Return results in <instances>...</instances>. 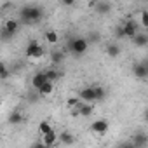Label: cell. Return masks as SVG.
<instances>
[{"mask_svg":"<svg viewBox=\"0 0 148 148\" xmlns=\"http://www.w3.org/2000/svg\"><path fill=\"white\" fill-rule=\"evenodd\" d=\"M21 18L25 19V23H35V21H38L42 18V11L38 7H35V5H30V7L23 9Z\"/></svg>","mask_w":148,"mask_h":148,"instance_id":"6da1fadb","label":"cell"},{"mask_svg":"<svg viewBox=\"0 0 148 148\" xmlns=\"http://www.w3.org/2000/svg\"><path fill=\"white\" fill-rule=\"evenodd\" d=\"M119 35H120V37H129V38H134V37L138 35V25H136L132 19L125 21V25L119 28Z\"/></svg>","mask_w":148,"mask_h":148,"instance_id":"7a4b0ae2","label":"cell"},{"mask_svg":"<svg viewBox=\"0 0 148 148\" xmlns=\"http://www.w3.org/2000/svg\"><path fill=\"white\" fill-rule=\"evenodd\" d=\"M44 47L42 45H38V42L37 40H30V44H28V47H26V56L28 58H33V59H38V58H42L44 56Z\"/></svg>","mask_w":148,"mask_h":148,"instance_id":"3957f363","label":"cell"},{"mask_svg":"<svg viewBox=\"0 0 148 148\" xmlns=\"http://www.w3.org/2000/svg\"><path fill=\"white\" fill-rule=\"evenodd\" d=\"M70 47L75 54H84L87 51V40L86 38H75V40H71Z\"/></svg>","mask_w":148,"mask_h":148,"instance_id":"277c9868","label":"cell"},{"mask_svg":"<svg viewBox=\"0 0 148 148\" xmlns=\"http://www.w3.org/2000/svg\"><path fill=\"white\" fill-rule=\"evenodd\" d=\"M84 103H92L96 101V89L94 87H86L80 91V96H79Z\"/></svg>","mask_w":148,"mask_h":148,"instance_id":"5b68a950","label":"cell"},{"mask_svg":"<svg viewBox=\"0 0 148 148\" xmlns=\"http://www.w3.org/2000/svg\"><path fill=\"white\" fill-rule=\"evenodd\" d=\"M91 129H92L96 134H105V132L108 131V122H106V120H103V119L94 120V122H92V125H91Z\"/></svg>","mask_w":148,"mask_h":148,"instance_id":"8992f818","label":"cell"},{"mask_svg":"<svg viewBox=\"0 0 148 148\" xmlns=\"http://www.w3.org/2000/svg\"><path fill=\"white\" fill-rule=\"evenodd\" d=\"M59 141V134H56V131H52V132H49L47 136H44L42 138V143L47 146V148H52V146H56V143Z\"/></svg>","mask_w":148,"mask_h":148,"instance_id":"52a82bcc","label":"cell"},{"mask_svg":"<svg viewBox=\"0 0 148 148\" xmlns=\"http://www.w3.org/2000/svg\"><path fill=\"white\" fill-rule=\"evenodd\" d=\"M45 82H49V80H47V75H45V71H42V73H37V75L32 79V86H33L37 91H38V89H40V87H42Z\"/></svg>","mask_w":148,"mask_h":148,"instance_id":"ba28073f","label":"cell"},{"mask_svg":"<svg viewBox=\"0 0 148 148\" xmlns=\"http://www.w3.org/2000/svg\"><path fill=\"white\" fill-rule=\"evenodd\" d=\"M134 75L139 77V79H145L148 75V66L146 64H136L134 66Z\"/></svg>","mask_w":148,"mask_h":148,"instance_id":"9c48e42d","label":"cell"},{"mask_svg":"<svg viewBox=\"0 0 148 148\" xmlns=\"http://www.w3.org/2000/svg\"><path fill=\"white\" fill-rule=\"evenodd\" d=\"M52 131H54V129H52V125H51L49 122H45V120H44V122H40V124H38V132H40V136H42V138H44V136H47V134H49V132H52Z\"/></svg>","mask_w":148,"mask_h":148,"instance_id":"30bf717a","label":"cell"},{"mask_svg":"<svg viewBox=\"0 0 148 148\" xmlns=\"http://www.w3.org/2000/svg\"><path fill=\"white\" fill-rule=\"evenodd\" d=\"M52 91H54V84H52V82H45V84L38 89V94H40V96H49V94H52Z\"/></svg>","mask_w":148,"mask_h":148,"instance_id":"8fae6325","label":"cell"},{"mask_svg":"<svg viewBox=\"0 0 148 148\" xmlns=\"http://www.w3.org/2000/svg\"><path fill=\"white\" fill-rule=\"evenodd\" d=\"M18 26H19V25H18V21H14V19H9V21H5V25H4V28H5L9 33H12V35L18 32Z\"/></svg>","mask_w":148,"mask_h":148,"instance_id":"7c38bea8","label":"cell"},{"mask_svg":"<svg viewBox=\"0 0 148 148\" xmlns=\"http://www.w3.org/2000/svg\"><path fill=\"white\" fill-rule=\"evenodd\" d=\"M59 141H61L63 145H71V143H73V134H70L68 131H63V132L59 134Z\"/></svg>","mask_w":148,"mask_h":148,"instance_id":"4fadbf2b","label":"cell"},{"mask_svg":"<svg viewBox=\"0 0 148 148\" xmlns=\"http://www.w3.org/2000/svg\"><path fill=\"white\" fill-rule=\"evenodd\" d=\"M134 44H136V45H141V47L146 45V44H148V35H145V33L136 35V37H134Z\"/></svg>","mask_w":148,"mask_h":148,"instance_id":"5bb4252c","label":"cell"},{"mask_svg":"<svg viewBox=\"0 0 148 148\" xmlns=\"http://www.w3.org/2000/svg\"><path fill=\"white\" fill-rule=\"evenodd\" d=\"M45 75H47V80H49V82L56 84V80L59 79V71H56V70H47Z\"/></svg>","mask_w":148,"mask_h":148,"instance_id":"9a60e30c","label":"cell"},{"mask_svg":"<svg viewBox=\"0 0 148 148\" xmlns=\"http://www.w3.org/2000/svg\"><path fill=\"white\" fill-rule=\"evenodd\" d=\"M96 11H98L99 14H106V12L110 11V4H106V2H98V4H96Z\"/></svg>","mask_w":148,"mask_h":148,"instance_id":"2e32d148","label":"cell"},{"mask_svg":"<svg viewBox=\"0 0 148 148\" xmlns=\"http://www.w3.org/2000/svg\"><path fill=\"white\" fill-rule=\"evenodd\" d=\"M94 89H96V101H101V99H105V96H106V91H105V87H101V86H94Z\"/></svg>","mask_w":148,"mask_h":148,"instance_id":"e0dca14e","label":"cell"},{"mask_svg":"<svg viewBox=\"0 0 148 148\" xmlns=\"http://www.w3.org/2000/svg\"><path fill=\"white\" fill-rule=\"evenodd\" d=\"M82 103V99L80 98H68V101H66V105H68V108H79V105Z\"/></svg>","mask_w":148,"mask_h":148,"instance_id":"ac0fdd59","label":"cell"},{"mask_svg":"<svg viewBox=\"0 0 148 148\" xmlns=\"http://www.w3.org/2000/svg\"><path fill=\"white\" fill-rule=\"evenodd\" d=\"M108 54H110L112 58H117V56L120 54V47H119L117 44H112V45H108Z\"/></svg>","mask_w":148,"mask_h":148,"instance_id":"d6986e66","label":"cell"},{"mask_svg":"<svg viewBox=\"0 0 148 148\" xmlns=\"http://www.w3.org/2000/svg\"><path fill=\"white\" fill-rule=\"evenodd\" d=\"M45 40H47L49 44H56V42H58V33L52 32V30L47 32V33H45Z\"/></svg>","mask_w":148,"mask_h":148,"instance_id":"ffe728a7","label":"cell"},{"mask_svg":"<svg viewBox=\"0 0 148 148\" xmlns=\"http://www.w3.org/2000/svg\"><path fill=\"white\" fill-rule=\"evenodd\" d=\"M132 143H134V146L138 148L139 145H145V143H146V136H145V134H138V136L134 138V141H132Z\"/></svg>","mask_w":148,"mask_h":148,"instance_id":"44dd1931","label":"cell"},{"mask_svg":"<svg viewBox=\"0 0 148 148\" xmlns=\"http://www.w3.org/2000/svg\"><path fill=\"white\" fill-rule=\"evenodd\" d=\"M21 119H23V117H21V113H19V112H14V113L11 115V122H12V124H19V122H21Z\"/></svg>","mask_w":148,"mask_h":148,"instance_id":"7402d4cb","label":"cell"},{"mask_svg":"<svg viewBox=\"0 0 148 148\" xmlns=\"http://www.w3.org/2000/svg\"><path fill=\"white\" fill-rule=\"evenodd\" d=\"M141 25L148 28V11H141Z\"/></svg>","mask_w":148,"mask_h":148,"instance_id":"603a6c76","label":"cell"},{"mask_svg":"<svg viewBox=\"0 0 148 148\" xmlns=\"http://www.w3.org/2000/svg\"><path fill=\"white\" fill-rule=\"evenodd\" d=\"M61 59H63V54H61V52H54V54H52V61H54V63H59Z\"/></svg>","mask_w":148,"mask_h":148,"instance_id":"cb8c5ba5","label":"cell"},{"mask_svg":"<svg viewBox=\"0 0 148 148\" xmlns=\"http://www.w3.org/2000/svg\"><path fill=\"white\" fill-rule=\"evenodd\" d=\"M0 75H2V79H4V80L7 79V75H9V73H7V68H5V64H2V68H0Z\"/></svg>","mask_w":148,"mask_h":148,"instance_id":"d4e9b609","label":"cell"},{"mask_svg":"<svg viewBox=\"0 0 148 148\" xmlns=\"http://www.w3.org/2000/svg\"><path fill=\"white\" fill-rule=\"evenodd\" d=\"M32 148H47V146H45V145L42 143V139H40V141H37V143H33V145H32Z\"/></svg>","mask_w":148,"mask_h":148,"instance_id":"484cf974","label":"cell"},{"mask_svg":"<svg viewBox=\"0 0 148 148\" xmlns=\"http://www.w3.org/2000/svg\"><path fill=\"white\" fill-rule=\"evenodd\" d=\"M145 120L148 122V108H146V112H145Z\"/></svg>","mask_w":148,"mask_h":148,"instance_id":"4316f807","label":"cell"}]
</instances>
